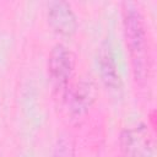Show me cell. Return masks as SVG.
Returning a JSON list of instances; mask_svg holds the SVG:
<instances>
[{
  "mask_svg": "<svg viewBox=\"0 0 157 157\" xmlns=\"http://www.w3.org/2000/svg\"><path fill=\"white\" fill-rule=\"evenodd\" d=\"M123 28L134 77L144 82L148 71L147 37L142 13L134 2H123Z\"/></svg>",
  "mask_w": 157,
  "mask_h": 157,
  "instance_id": "1",
  "label": "cell"
},
{
  "mask_svg": "<svg viewBox=\"0 0 157 157\" xmlns=\"http://www.w3.org/2000/svg\"><path fill=\"white\" fill-rule=\"evenodd\" d=\"M99 75L103 83L110 90H118L121 85V78L119 75V70L112 52V47L108 42H103L98 49L97 55Z\"/></svg>",
  "mask_w": 157,
  "mask_h": 157,
  "instance_id": "6",
  "label": "cell"
},
{
  "mask_svg": "<svg viewBox=\"0 0 157 157\" xmlns=\"http://www.w3.org/2000/svg\"><path fill=\"white\" fill-rule=\"evenodd\" d=\"M120 148L125 157H153V141L146 125L126 128L120 134Z\"/></svg>",
  "mask_w": 157,
  "mask_h": 157,
  "instance_id": "2",
  "label": "cell"
},
{
  "mask_svg": "<svg viewBox=\"0 0 157 157\" xmlns=\"http://www.w3.org/2000/svg\"><path fill=\"white\" fill-rule=\"evenodd\" d=\"M96 97V87L91 80L81 78L66 90V105L71 114L81 115L90 109Z\"/></svg>",
  "mask_w": 157,
  "mask_h": 157,
  "instance_id": "5",
  "label": "cell"
},
{
  "mask_svg": "<svg viewBox=\"0 0 157 157\" xmlns=\"http://www.w3.org/2000/svg\"><path fill=\"white\" fill-rule=\"evenodd\" d=\"M74 71V55L61 43L55 44L48 56V74L56 90L67 87Z\"/></svg>",
  "mask_w": 157,
  "mask_h": 157,
  "instance_id": "3",
  "label": "cell"
},
{
  "mask_svg": "<svg viewBox=\"0 0 157 157\" xmlns=\"http://www.w3.org/2000/svg\"><path fill=\"white\" fill-rule=\"evenodd\" d=\"M48 22L59 34L69 37L77 29V18L71 5L63 0L48 2Z\"/></svg>",
  "mask_w": 157,
  "mask_h": 157,
  "instance_id": "4",
  "label": "cell"
},
{
  "mask_svg": "<svg viewBox=\"0 0 157 157\" xmlns=\"http://www.w3.org/2000/svg\"><path fill=\"white\" fill-rule=\"evenodd\" d=\"M53 157H75L74 145L71 142V139L67 135H63L58 139L54 147Z\"/></svg>",
  "mask_w": 157,
  "mask_h": 157,
  "instance_id": "7",
  "label": "cell"
}]
</instances>
